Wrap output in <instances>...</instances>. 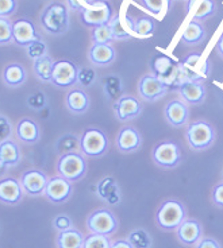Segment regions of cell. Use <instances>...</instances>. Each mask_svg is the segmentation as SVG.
<instances>
[{
	"label": "cell",
	"instance_id": "obj_1",
	"mask_svg": "<svg viewBox=\"0 0 223 248\" xmlns=\"http://www.w3.org/2000/svg\"><path fill=\"white\" fill-rule=\"evenodd\" d=\"M211 72V63L208 60H203L200 53H191L180 61L177 66V78L181 82L186 81L206 80Z\"/></svg>",
	"mask_w": 223,
	"mask_h": 248
},
{
	"label": "cell",
	"instance_id": "obj_2",
	"mask_svg": "<svg viewBox=\"0 0 223 248\" xmlns=\"http://www.w3.org/2000/svg\"><path fill=\"white\" fill-rule=\"evenodd\" d=\"M187 211L186 206L179 200L169 199L165 200L155 215L157 225L162 231H176L180 224L186 220Z\"/></svg>",
	"mask_w": 223,
	"mask_h": 248
},
{
	"label": "cell",
	"instance_id": "obj_3",
	"mask_svg": "<svg viewBox=\"0 0 223 248\" xmlns=\"http://www.w3.org/2000/svg\"><path fill=\"white\" fill-rule=\"evenodd\" d=\"M41 23L49 34H64L69 27V13L65 4L53 1L41 14Z\"/></svg>",
	"mask_w": 223,
	"mask_h": 248
},
{
	"label": "cell",
	"instance_id": "obj_4",
	"mask_svg": "<svg viewBox=\"0 0 223 248\" xmlns=\"http://www.w3.org/2000/svg\"><path fill=\"white\" fill-rule=\"evenodd\" d=\"M186 138L191 149L195 151H202L212 146L215 140V130L208 122L198 120L187 127Z\"/></svg>",
	"mask_w": 223,
	"mask_h": 248
},
{
	"label": "cell",
	"instance_id": "obj_5",
	"mask_svg": "<svg viewBox=\"0 0 223 248\" xmlns=\"http://www.w3.org/2000/svg\"><path fill=\"white\" fill-rule=\"evenodd\" d=\"M83 155L84 154H80L77 151L62 154L57 162L58 175L70 182L81 180L87 173V162Z\"/></svg>",
	"mask_w": 223,
	"mask_h": 248
},
{
	"label": "cell",
	"instance_id": "obj_6",
	"mask_svg": "<svg viewBox=\"0 0 223 248\" xmlns=\"http://www.w3.org/2000/svg\"><path fill=\"white\" fill-rule=\"evenodd\" d=\"M80 150L86 156L99 158L108 150V138L99 128H87L80 138Z\"/></svg>",
	"mask_w": 223,
	"mask_h": 248
},
{
	"label": "cell",
	"instance_id": "obj_7",
	"mask_svg": "<svg viewBox=\"0 0 223 248\" xmlns=\"http://www.w3.org/2000/svg\"><path fill=\"white\" fill-rule=\"evenodd\" d=\"M87 228L91 233L110 236L118 230V220L110 209H98L88 216Z\"/></svg>",
	"mask_w": 223,
	"mask_h": 248
},
{
	"label": "cell",
	"instance_id": "obj_8",
	"mask_svg": "<svg viewBox=\"0 0 223 248\" xmlns=\"http://www.w3.org/2000/svg\"><path fill=\"white\" fill-rule=\"evenodd\" d=\"M152 158L155 165L160 168H176L181 161V149L177 143L165 140L155 144L152 150Z\"/></svg>",
	"mask_w": 223,
	"mask_h": 248
},
{
	"label": "cell",
	"instance_id": "obj_9",
	"mask_svg": "<svg viewBox=\"0 0 223 248\" xmlns=\"http://www.w3.org/2000/svg\"><path fill=\"white\" fill-rule=\"evenodd\" d=\"M80 14L81 22L86 26H91V27L108 25L111 18L114 16V11H112L111 6L105 0L93 1L92 4L86 7Z\"/></svg>",
	"mask_w": 223,
	"mask_h": 248
},
{
	"label": "cell",
	"instance_id": "obj_10",
	"mask_svg": "<svg viewBox=\"0 0 223 248\" xmlns=\"http://www.w3.org/2000/svg\"><path fill=\"white\" fill-rule=\"evenodd\" d=\"M79 70L80 69L76 66V63L69 60L54 61L51 82L60 88L73 87L74 84H77Z\"/></svg>",
	"mask_w": 223,
	"mask_h": 248
},
{
	"label": "cell",
	"instance_id": "obj_11",
	"mask_svg": "<svg viewBox=\"0 0 223 248\" xmlns=\"http://www.w3.org/2000/svg\"><path fill=\"white\" fill-rule=\"evenodd\" d=\"M138 92L145 101H155L167 94L168 85L155 75H145L138 82Z\"/></svg>",
	"mask_w": 223,
	"mask_h": 248
},
{
	"label": "cell",
	"instance_id": "obj_12",
	"mask_svg": "<svg viewBox=\"0 0 223 248\" xmlns=\"http://www.w3.org/2000/svg\"><path fill=\"white\" fill-rule=\"evenodd\" d=\"M72 192H73L72 182L58 175L49 180L45 189V197L49 200L50 202L62 204L68 201L69 197L72 196Z\"/></svg>",
	"mask_w": 223,
	"mask_h": 248
},
{
	"label": "cell",
	"instance_id": "obj_13",
	"mask_svg": "<svg viewBox=\"0 0 223 248\" xmlns=\"http://www.w3.org/2000/svg\"><path fill=\"white\" fill-rule=\"evenodd\" d=\"M48 182H49L48 175L38 169H31V170L25 171L22 174V180H20V184H22L25 193H27L29 196H33V197H38V196L45 194V189H46Z\"/></svg>",
	"mask_w": 223,
	"mask_h": 248
},
{
	"label": "cell",
	"instance_id": "obj_14",
	"mask_svg": "<svg viewBox=\"0 0 223 248\" xmlns=\"http://www.w3.org/2000/svg\"><path fill=\"white\" fill-rule=\"evenodd\" d=\"M37 39H39V35H38L37 29L31 20L23 18L14 22L13 42L22 47H27L29 45L33 44Z\"/></svg>",
	"mask_w": 223,
	"mask_h": 248
},
{
	"label": "cell",
	"instance_id": "obj_15",
	"mask_svg": "<svg viewBox=\"0 0 223 248\" xmlns=\"http://www.w3.org/2000/svg\"><path fill=\"white\" fill-rule=\"evenodd\" d=\"M142 109V103L133 96H122L114 104L115 116L120 122H129V120L138 118Z\"/></svg>",
	"mask_w": 223,
	"mask_h": 248
},
{
	"label": "cell",
	"instance_id": "obj_16",
	"mask_svg": "<svg viewBox=\"0 0 223 248\" xmlns=\"http://www.w3.org/2000/svg\"><path fill=\"white\" fill-rule=\"evenodd\" d=\"M115 143H117V147H118L119 151L122 153H133L141 147L142 144V137L139 134V131L136 130L134 127H123L122 130L119 131L118 135H117V139H115Z\"/></svg>",
	"mask_w": 223,
	"mask_h": 248
},
{
	"label": "cell",
	"instance_id": "obj_17",
	"mask_svg": "<svg viewBox=\"0 0 223 248\" xmlns=\"http://www.w3.org/2000/svg\"><path fill=\"white\" fill-rule=\"evenodd\" d=\"M23 192L25 190L22 187V184L17 178H3V180H0V201L3 204H18L23 197Z\"/></svg>",
	"mask_w": 223,
	"mask_h": 248
},
{
	"label": "cell",
	"instance_id": "obj_18",
	"mask_svg": "<svg viewBox=\"0 0 223 248\" xmlns=\"http://www.w3.org/2000/svg\"><path fill=\"white\" fill-rule=\"evenodd\" d=\"M177 232V237L183 244L186 246H193L198 244L202 240V233H203V228L199 221L188 218L184 220L180 224V227L176 230Z\"/></svg>",
	"mask_w": 223,
	"mask_h": 248
},
{
	"label": "cell",
	"instance_id": "obj_19",
	"mask_svg": "<svg viewBox=\"0 0 223 248\" xmlns=\"http://www.w3.org/2000/svg\"><path fill=\"white\" fill-rule=\"evenodd\" d=\"M164 115L168 123L173 127H181L188 122L189 118V109L186 103L180 100H172L169 101L164 108Z\"/></svg>",
	"mask_w": 223,
	"mask_h": 248
},
{
	"label": "cell",
	"instance_id": "obj_20",
	"mask_svg": "<svg viewBox=\"0 0 223 248\" xmlns=\"http://www.w3.org/2000/svg\"><path fill=\"white\" fill-rule=\"evenodd\" d=\"M180 96L188 104H200L206 99V88L202 82L186 81L179 85Z\"/></svg>",
	"mask_w": 223,
	"mask_h": 248
},
{
	"label": "cell",
	"instance_id": "obj_21",
	"mask_svg": "<svg viewBox=\"0 0 223 248\" xmlns=\"http://www.w3.org/2000/svg\"><path fill=\"white\" fill-rule=\"evenodd\" d=\"M88 57H89V61L92 62L93 65L107 66L115 60V49L112 47L111 45L93 44L92 47L89 49Z\"/></svg>",
	"mask_w": 223,
	"mask_h": 248
},
{
	"label": "cell",
	"instance_id": "obj_22",
	"mask_svg": "<svg viewBox=\"0 0 223 248\" xmlns=\"http://www.w3.org/2000/svg\"><path fill=\"white\" fill-rule=\"evenodd\" d=\"M89 103H91L89 96L86 92H83L81 89H72L65 96L67 108L72 113H77V115L84 113L89 108Z\"/></svg>",
	"mask_w": 223,
	"mask_h": 248
},
{
	"label": "cell",
	"instance_id": "obj_23",
	"mask_svg": "<svg viewBox=\"0 0 223 248\" xmlns=\"http://www.w3.org/2000/svg\"><path fill=\"white\" fill-rule=\"evenodd\" d=\"M17 135L23 143L27 144H33L39 140L41 132H39V127L38 124L29 118L19 120L17 124Z\"/></svg>",
	"mask_w": 223,
	"mask_h": 248
},
{
	"label": "cell",
	"instance_id": "obj_24",
	"mask_svg": "<svg viewBox=\"0 0 223 248\" xmlns=\"http://www.w3.org/2000/svg\"><path fill=\"white\" fill-rule=\"evenodd\" d=\"M22 159V153L17 143L7 139L3 143H0V163L6 168H11L18 165Z\"/></svg>",
	"mask_w": 223,
	"mask_h": 248
},
{
	"label": "cell",
	"instance_id": "obj_25",
	"mask_svg": "<svg viewBox=\"0 0 223 248\" xmlns=\"http://www.w3.org/2000/svg\"><path fill=\"white\" fill-rule=\"evenodd\" d=\"M152 69L157 77H160L164 82L169 78L177 75V66L169 57L158 56L152 61ZM167 84V82H165Z\"/></svg>",
	"mask_w": 223,
	"mask_h": 248
},
{
	"label": "cell",
	"instance_id": "obj_26",
	"mask_svg": "<svg viewBox=\"0 0 223 248\" xmlns=\"http://www.w3.org/2000/svg\"><path fill=\"white\" fill-rule=\"evenodd\" d=\"M26 78H27L26 69L19 63L7 65L4 70H3V81L6 82V85H8V87H20L22 84L26 82Z\"/></svg>",
	"mask_w": 223,
	"mask_h": 248
},
{
	"label": "cell",
	"instance_id": "obj_27",
	"mask_svg": "<svg viewBox=\"0 0 223 248\" xmlns=\"http://www.w3.org/2000/svg\"><path fill=\"white\" fill-rule=\"evenodd\" d=\"M84 236L76 228L58 232L57 236V248H83Z\"/></svg>",
	"mask_w": 223,
	"mask_h": 248
},
{
	"label": "cell",
	"instance_id": "obj_28",
	"mask_svg": "<svg viewBox=\"0 0 223 248\" xmlns=\"http://www.w3.org/2000/svg\"><path fill=\"white\" fill-rule=\"evenodd\" d=\"M206 38V30L196 20H191L181 34V42L186 45H198Z\"/></svg>",
	"mask_w": 223,
	"mask_h": 248
},
{
	"label": "cell",
	"instance_id": "obj_29",
	"mask_svg": "<svg viewBox=\"0 0 223 248\" xmlns=\"http://www.w3.org/2000/svg\"><path fill=\"white\" fill-rule=\"evenodd\" d=\"M53 66H54V60L50 58L49 56L41 57L34 61L33 68H34V73L38 77V80L42 82H51V77H53Z\"/></svg>",
	"mask_w": 223,
	"mask_h": 248
},
{
	"label": "cell",
	"instance_id": "obj_30",
	"mask_svg": "<svg viewBox=\"0 0 223 248\" xmlns=\"http://www.w3.org/2000/svg\"><path fill=\"white\" fill-rule=\"evenodd\" d=\"M155 30V22L149 16H141L134 22L133 31L138 37H150Z\"/></svg>",
	"mask_w": 223,
	"mask_h": 248
},
{
	"label": "cell",
	"instance_id": "obj_31",
	"mask_svg": "<svg viewBox=\"0 0 223 248\" xmlns=\"http://www.w3.org/2000/svg\"><path fill=\"white\" fill-rule=\"evenodd\" d=\"M127 240L131 243V246L134 248H150L152 247V237L149 235L148 231L143 228H137V230L131 231Z\"/></svg>",
	"mask_w": 223,
	"mask_h": 248
},
{
	"label": "cell",
	"instance_id": "obj_32",
	"mask_svg": "<svg viewBox=\"0 0 223 248\" xmlns=\"http://www.w3.org/2000/svg\"><path fill=\"white\" fill-rule=\"evenodd\" d=\"M77 149H80V139L73 134H67L60 138L57 142V150L61 155L73 153Z\"/></svg>",
	"mask_w": 223,
	"mask_h": 248
},
{
	"label": "cell",
	"instance_id": "obj_33",
	"mask_svg": "<svg viewBox=\"0 0 223 248\" xmlns=\"http://www.w3.org/2000/svg\"><path fill=\"white\" fill-rule=\"evenodd\" d=\"M152 15H162L171 7V0H137Z\"/></svg>",
	"mask_w": 223,
	"mask_h": 248
},
{
	"label": "cell",
	"instance_id": "obj_34",
	"mask_svg": "<svg viewBox=\"0 0 223 248\" xmlns=\"http://www.w3.org/2000/svg\"><path fill=\"white\" fill-rule=\"evenodd\" d=\"M108 26H110V29H111L114 39H130L131 38L130 31H129V29H126L123 26L119 14H115V15L112 16Z\"/></svg>",
	"mask_w": 223,
	"mask_h": 248
},
{
	"label": "cell",
	"instance_id": "obj_35",
	"mask_svg": "<svg viewBox=\"0 0 223 248\" xmlns=\"http://www.w3.org/2000/svg\"><path fill=\"white\" fill-rule=\"evenodd\" d=\"M111 240L108 236L99 233H89L84 237L83 248H111Z\"/></svg>",
	"mask_w": 223,
	"mask_h": 248
},
{
	"label": "cell",
	"instance_id": "obj_36",
	"mask_svg": "<svg viewBox=\"0 0 223 248\" xmlns=\"http://www.w3.org/2000/svg\"><path fill=\"white\" fill-rule=\"evenodd\" d=\"M92 41L96 45H111L114 41L111 29L108 25H102L98 27H93Z\"/></svg>",
	"mask_w": 223,
	"mask_h": 248
},
{
	"label": "cell",
	"instance_id": "obj_37",
	"mask_svg": "<svg viewBox=\"0 0 223 248\" xmlns=\"http://www.w3.org/2000/svg\"><path fill=\"white\" fill-rule=\"evenodd\" d=\"M215 11H217V6H215L214 0H202L198 10H196V13H195L193 19L196 22L198 20H206L207 18H210L211 15H214Z\"/></svg>",
	"mask_w": 223,
	"mask_h": 248
},
{
	"label": "cell",
	"instance_id": "obj_38",
	"mask_svg": "<svg viewBox=\"0 0 223 248\" xmlns=\"http://www.w3.org/2000/svg\"><path fill=\"white\" fill-rule=\"evenodd\" d=\"M46 44H45L44 41H41V39H37V41H34L33 44H30L27 46V56L30 57L31 60H38V58H41V57L46 56Z\"/></svg>",
	"mask_w": 223,
	"mask_h": 248
},
{
	"label": "cell",
	"instance_id": "obj_39",
	"mask_svg": "<svg viewBox=\"0 0 223 248\" xmlns=\"http://www.w3.org/2000/svg\"><path fill=\"white\" fill-rule=\"evenodd\" d=\"M13 41V23L7 18H0V45H7Z\"/></svg>",
	"mask_w": 223,
	"mask_h": 248
},
{
	"label": "cell",
	"instance_id": "obj_40",
	"mask_svg": "<svg viewBox=\"0 0 223 248\" xmlns=\"http://www.w3.org/2000/svg\"><path fill=\"white\" fill-rule=\"evenodd\" d=\"M96 78V73L92 69L84 68L79 70V76H77V82L83 85V87H91Z\"/></svg>",
	"mask_w": 223,
	"mask_h": 248
},
{
	"label": "cell",
	"instance_id": "obj_41",
	"mask_svg": "<svg viewBox=\"0 0 223 248\" xmlns=\"http://www.w3.org/2000/svg\"><path fill=\"white\" fill-rule=\"evenodd\" d=\"M53 227H54L58 232H62V231L73 228V223H72L70 217L67 216V215H58V216L54 218V221H53Z\"/></svg>",
	"mask_w": 223,
	"mask_h": 248
},
{
	"label": "cell",
	"instance_id": "obj_42",
	"mask_svg": "<svg viewBox=\"0 0 223 248\" xmlns=\"http://www.w3.org/2000/svg\"><path fill=\"white\" fill-rule=\"evenodd\" d=\"M11 132H13L11 122L6 116L0 115V143L7 140L10 138V135H11Z\"/></svg>",
	"mask_w": 223,
	"mask_h": 248
},
{
	"label": "cell",
	"instance_id": "obj_43",
	"mask_svg": "<svg viewBox=\"0 0 223 248\" xmlns=\"http://www.w3.org/2000/svg\"><path fill=\"white\" fill-rule=\"evenodd\" d=\"M27 104L30 108H34V109H41L46 106V96H45L42 92H37L34 94H31L29 100H27Z\"/></svg>",
	"mask_w": 223,
	"mask_h": 248
},
{
	"label": "cell",
	"instance_id": "obj_44",
	"mask_svg": "<svg viewBox=\"0 0 223 248\" xmlns=\"http://www.w3.org/2000/svg\"><path fill=\"white\" fill-rule=\"evenodd\" d=\"M17 10V0H0V18L13 15Z\"/></svg>",
	"mask_w": 223,
	"mask_h": 248
},
{
	"label": "cell",
	"instance_id": "obj_45",
	"mask_svg": "<svg viewBox=\"0 0 223 248\" xmlns=\"http://www.w3.org/2000/svg\"><path fill=\"white\" fill-rule=\"evenodd\" d=\"M212 202L219 208H223V182H219V184L214 186V189H212Z\"/></svg>",
	"mask_w": 223,
	"mask_h": 248
},
{
	"label": "cell",
	"instance_id": "obj_46",
	"mask_svg": "<svg viewBox=\"0 0 223 248\" xmlns=\"http://www.w3.org/2000/svg\"><path fill=\"white\" fill-rule=\"evenodd\" d=\"M195 248H222V247H221V244H219L215 239L206 237V239H202V240L196 244V247Z\"/></svg>",
	"mask_w": 223,
	"mask_h": 248
},
{
	"label": "cell",
	"instance_id": "obj_47",
	"mask_svg": "<svg viewBox=\"0 0 223 248\" xmlns=\"http://www.w3.org/2000/svg\"><path fill=\"white\" fill-rule=\"evenodd\" d=\"M111 248H134L131 246V243L126 239H119L111 243Z\"/></svg>",
	"mask_w": 223,
	"mask_h": 248
},
{
	"label": "cell",
	"instance_id": "obj_48",
	"mask_svg": "<svg viewBox=\"0 0 223 248\" xmlns=\"http://www.w3.org/2000/svg\"><path fill=\"white\" fill-rule=\"evenodd\" d=\"M68 1V6L72 8V10H74V11H83L86 7L83 6L80 3V0H67Z\"/></svg>",
	"mask_w": 223,
	"mask_h": 248
},
{
	"label": "cell",
	"instance_id": "obj_49",
	"mask_svg": "<svg viewBox=\"0 0 223 248\" xmlns=\"http://www.w3.org/2000/svg\"><path fill=\"white\" fill-rule=\"evenodd\" d=\"M217 51H218V54L223 58V32H222V35L219 37V39H218Z\"/></svg>",
	"mask_w": 223,
	"mask_h": 248
},
{
	"label": "cell",
	"instance_id": "obj_50",
	"mask_svg": "<svg viewBox=\"0 0 223 248\" xmlns=\"http://www.w3.org/2000/svg\"><path fill=\"white\" fill-rule=\"evenodd\" d=\"M6 170H7L6 166L0 163V175H3V174H4V171H6Z\"/></svg>",
	"mask_w": 223,
	"mask_h": 248
},
{
	"label": "cell",
	"instance_id": "obj_51",
	"mask_svg": "<svg viewBox=\"0 0 223 248\" xmlns=\"http://www.w3.org/2000/svg\"><path fill=\"white\" fill-rule=\"evenodd\" d=\"M93 1H100V0H93Z\"/></svg>",
	"mask_w": 223,
	"mask_h": 248
}]
</instances>
